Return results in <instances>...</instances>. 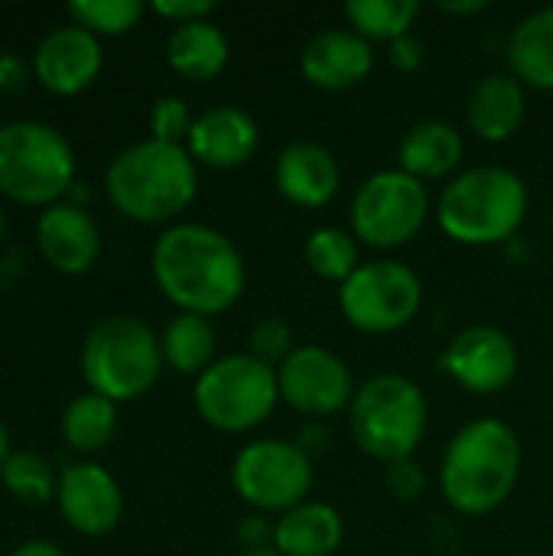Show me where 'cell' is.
I'll list each match as a JSON object with an SVG mask.
<instances>
[{
    "mask_svg": "<svg viewBox=\"0 0 553 556\" xmlns=\"http://www.w3.org/2000/svg\"><path fill=\"white\" fill-rule=\"evenodd\" d=\"M150 267L160 293L179 306V313L209 319L231 309L248 280L238 244L202 222L169 225L153 244Z\"/></svg>",
    "mask_w": 553,
    "mask_h": 556,
    "instance_id": "1",
    "label": "cell"
},
{
    "mask_svg": "<svg viewBox=\"0 0 553 556\" xmlns=\"http://www.w3.org/2000/svg\"><path fill=\"white\" fill-rule=\"evenodd\" d=\"M150 10L169 20L173 26H183V23L209 20L215 13V0H153Z\"/></svg>",
    "mask_w": 553,
    "mask_h": 556,
    "instance_id": "33",
    "label": "cell"
},
{
    "mask_svg": "<svg viewBox=\"0 0 553 556\" xmlns=\"http://www.w3.org/2000/svg\"><path fill=\"white\" fill-rule=\"evenodd\" d=\"M163 371L160 336L137 316L101 319L81 345V375L91 394L114 404L140 401Z\"/></svg>",
    "mask_w": 553,
    "mask_h": 556,
    "instance_id": "6",
    "label": "cell"
},
{
    "mask_svg": "<svg viewBox=\"0 0 553 556\" xmlns=\"http://www.w3.org/2000/svg\"><path fill=\"white\" fill-rule=\"evenodd\" d=\"M75 182V150L42 121L0 127V195L20 205H55Z\"/></svg>",
    "mask_w": 553,
    "mask_h": 556,
    "instance_id": "7",
    "label": "cell"
},
{
    "mask_svg": "<svg viewBox=\"0 0 553 556\" xmlns=\"http://www.w3.org/2000/svg\"><path fill=\"white\" fill-rule=\"evenodd\" d=\"M427 397L407 375H375L359 384L349 404V433L352 443L375 463L411 459L427 433Z\"/></svg>",
    "mask_w": 553,
    "mask_h": 556,
    "instance_id": "5",
    "label": "cell"
},
{
    "mask_svg": "<svg viewBox=\"0 0 553 556\" xmlns=\"http://www.w3.org/2000/svg\"><path fill=\"white\" fill-rule=\"evenodd\" d=\"M385 485L394 498L401 502H411L414 495H420L424 489V472L411 463V459H401V463H391L385 469Z\"/></svg>",
    "mask_w": 553,
    "mask_h": 556,
    "instance_id": "34",
    "label": "cell"
},
{
    "mask_svg": "<svg viewBox=\"0 0 553 556\" xmlns=\"http://www.w3.org/2000/svg\"><path fill=\"white\" fill-rule=\"evenodd\" d=\"M160 349H163V365H169L179 375L199 378L209 365H215L218 336L209 316L179 313L166 323L160 336Z\"/></svg>",
    "mask_w": 553,
    "mask_h": 556,
    "instance_id": "25",
    "label": "cell"
},
{
    "mask_svg": "<svg viewBox=\"0 0 553 556\" xmlns=\"http://www.w3.org/2000/svg\"><path fill=\"white\" fill-rule=\"evenodd\" d=\"M36 248L52 270L78 277L95 267L101 254V231L81 205L55 202L36 218Z\"/></svg>",
    "mask_w": 553,
    "mask_h": 556,
    "instance_id": "19",
    "label": "cell"
},
{
    "mask_svg": "<svg viewBox=\"0 0 553 556\" xmlns=\"http://www.w3.org/2000/svg\"><path fill=\"white\" fill-rule=\"evenodd\" d=\"M424 306V280L404 261H368L339 287V309L359 332L388 336L414 323Z\"/></svg>",
    "mask_w": 553,
    "mask_h": 556,
    "instance_id": "11",
    "label": "cell"
},
{
    "mask_svg": "<svg viewBox=\"0 0 553 556\" xmlns=\"http://www.w3.org/2000/svg\"><path fill=\"white\" fill-rule=\"evenodd\" d=\"M33 75V65H26L13 52H0V91H23Z\"/></svg>",
    "mask_w": 553,
    "mask_h": 556,
    "instance_id": "36",
    "label": "cell"
},
{
    "mask_svg": "<svg viewBox=\"0 0 553 556\" xmlns=\"http://www.w3.org/2000/svg\"><path fill=\"white\" fill-rule=\"evenodd\" d=\"M3 235H7V215H3V208H0V241H3Z\"/></svg>",
    "mask_w": 553,
    "mask_h": 556,
    "instance_id": "41",
    "label": "cell"
},
{
    "mask_svg": "<svg viewBox=\"0 0 553 556\" xmlns=\"http://www.w3.org/2000/svg\"><path fill=\"white\" fill-rule=\"evenodd\" d=\"M55 505H59L62 521L72 531L85 534V538L111 534L121 525V515H124L121 485L98 463H75V466H68L59 476Z\"/></svg>",
    "mask_w": 553,
    "mask_h": 556,
    "instance_id": "14",
    "label": "cell"
},
{
    "mask_svg": "<svg viewBox=\"0 0 553 556\" xmlns=\"http://www.w3.org/2000/svg\"><path fill=\"white\" fill-rule=\"evenodd\" d=\"M447 375L473 394L505 391L521 368L515 339L499 326H469L443 352Z\"/></svg>",
    "mask_w": 553,
    "mask_h": 556,
    "instance_id": "13",
    "label": "cell"
},
{
    "mask_svg": "<svg viewBox=\"0 0 553 556\" xmlns=\"http://www.w3.org/2000/svg\"><path fill=\"white\" fill-rule=\"evenodd\" d=\"M508 65L525 88H553V7L528 13L508 36Z\"/></svg>",
    "mask_w": 553,
    "mask_h": 556,
    "instance_id": "24",
    "label": "cell"
},
{
    "mask_svg": "<svg viewBox=\"0 0 553 556\" xmlns=\"http://www.w3.org/2000/svg\"><path fill=\"white\" fill-rule=\"evenodd\" d=\"M241 556H284V554H277L274 547H261V551H244Z\"/></svg>",
    "mask_w": 553,
    "mask_h": 556,
    "instance_id": "40",
    "label": "cell"
},
{
    "mask_svg": "<svg viewBox=\"0 0 553 556\" xmlns=\"http://www.w3.org/2000/svg\"><path fill=\"white\" fill-rule=\"evenodd\" d=\"M440 13H453V16H473L489 10V0H437Z\"/></svg>",
    "mask_w": 553,
    "mask_h": 556,
    "instance_id": "37",
    "label": "cell"
},
{
    "mask_svg": "<svg viewBox=\"0 0 553 556\" xmlns=\"http://www.w3.org/2000/svg\"><path fill=\"white\" fill-rule=\"evenodd\" d=\"M59 430H62V440L72 450H78V453H98L117 433V404L108 401V397H101V394H91V391L88 394H78L62 410Z\"/></svg>",
    "mask_w": 553,
    "mask_h": 556,
    "instance_id": "26",
    "label": "cell"
},
{
    "mask_svg": "<svg viewBox=\"0 0 553 556\" xmlns=\"http://www.w3.org/2000/svg\"><path fill=\"white\" fill-rule=\"evenodd\" d=\"M528 186L515 169L486 163L447 182L437 199V222L447 238L489 248L518 235L528 218Z\"/></svg>",
    "mask_w": 553,
    "mask_h": 556,
    "instance_id": "4",
    "label": "cell"
},
{
    "mask_svg": "<svg viewBox=\"0 0 553 556\" xmlns=\"http://www.w3.org/2000/svg\"><path fill=\"white\" fill-rule=\"evenodd\" d=\"M463 134L456 124L443 117H424L404 130L398 140V169L411 173L414 179H443L463 160Z\"/></svg>",
    "mask_w": 553,
    "mask_h": 556,
    "instance_id": "21",
    "label": "cell"
},
{
    "mask_svg": "<svg viewBox=\"0 0 553 556\" xmlns=\"http://www.w3.org/2000/svg\"><path fill=\"white\" fill-rule=\"evenodd\" d=\"M33 78L62 98L81 94L101 72L104 52L101 39L81 26H55L33 49Z\"/></svg>",
    "mask_w": 553,
    "mask_h": 556,
    "instance_id": "15",
    "label": "cell"
},
{
    "mask_svg": "<svg viewBox=\"0 0 553 556\" xmlns=\"http://www.w3.org/2000/svg\"><path fill=\"white\" fill-rule=\"evenodd\" d=\"M271 541L284 556H332L345 541V521L332 505L310 498L274 521Z\"/></svg>",
    "mask_w": 553,
    "mask_h": 556,
    "instance_id": "22",
    "label": "cell"
},
{
    "mask_svg": "<svg viewBox=\"0 0 553 556\" xmlns=\"http://www.w3.org/2000/svg\"><path fill=\"white\" fill-rule=\"evenodd\" d=\"M525 114L528 91L512 72H486L466 98V121L473 134L492 143L515 137L525 124Z\"/></svg>",
    "mask_w": 553,
    "mask_h": 556,
    "instance_id": "20",
    "label": "cell"
},
{
    "mask_svg": "<svg viewBox=\"0 0 553 556\" xmlns=\"http://www.w3.org/2000/svg\"><path fill=\"white\" fill-rule=\"evenodd\" d=\"M274 186L297 208H323L342 186V166L326 143L290 140L274 160Z\"/></svg>",
    "mask_w": 553,
    "mask_h": 556,
    "instance_id": "17",
    "label": "cell"
},
{
    "mask_svg": "<svg viewBox=\"0 0 553 556\" xmlns=\"http://www.w3.org/2000/svg\"><path fill=\"white\" fill-rule=\"evenodd\" d=\"M10 556H65V554H62V547H55L52 541H26V544H20V547H16Z\"/></svg>",
    "mask_w": 553,
    "mask_h": 556,
    "instance_id": "38",
    "label": "cell"
},
{
    "mask_svg": "<svg viewBox=\"0 0 553 556\" xmlns=\"http://www.w3.org/2000/svg\"><path fill=\"white\" fill-rule=\"evenodd\" d=\"M192 111L179 94H160L150 108V134L163 143H183L192 130Z\"/></svg>",
    "mask_w": 553,
    "mask_h": 556,
    "instance_id": "31",
    "label": "cell"
},
{
    "mask_svg": "<svg viewBox=\"0 0 553 556\" xmlns=\"http://www.w3.org/2000/svg\"><path fill=\"white\" fill-rule=\"evenodd\" d=\"M342 13L349 20V29H355L368 42H394L414 33L420 0H349Z\"/></svg>",
    "mask_w": 553,
    "mask_h": 556,
    "instance_id": "27",
    "label": "cell"
},
{
    "mask_svg": "<svg viewBox=\"0 0 553 556\" xmlns=\"http://www.w3.org/2000/svg\"><path fill=\"white\" fill-rule=\"evenodd\" d=\"M280 401L277 368L251 352L225 355L209 365L192 388L199 417L222 433H244L261 427Z\"/></svg>",
    "mask_w": 553,
    "mask_h": 556,
    "instance_id": "8",
    "label": "cell"
},
{
    "mask_svg": "<svg viewBox=\"0 0 553 556\" xmlns=\"http://www.w3.org/2000/svg\"><path fill=\"white\" fill-rule=\"evenodd\" d=\"M424 59H427V46H424V39L414 36V33H407V36L388 42V62H391V68H398V72H404V75L417 72V68L424 65Z\"/></svg>",
    "mask_w": 553,
    "mask_h": 556,
    "instance_id": "35",
    "label": "cell"
},
{
    "mask_svg": "<svg viewBox=\"0 0 553 556\" xmlns=\"http://www.w3.org/2000/svg\"><path fill=\"white\" fill-rule=\"evenodd\" d=\"M521 440L499 417H476L456 430L440 459V492L466 518L499 511L521 479Z\"/></svg>",
    "mask_w": 553,
    "mask_h": 556,
    "instance_id": "2",
    "label": "cell"
},
{
    "mask_svg": "<svg viewBox=\"0 0 553 556\" xmlns=\"http://www.w3.org/2000/svg\"><path fill=\"white\" fill-rule=\"evenodd\" d=\"M231 59V46L222 26L212 20H196L173 26L166 39V62L186 81H209L225 72Z\"/></svg>",
    "mask_w": 553,
    "mask_h": 556,
    "instance_id": "23",
    "label": "cell"
},
{
    "mask_svg": "<svg viewBox=\"0 0 553 556\" xmlns=\"http://www.w3.org/2000/svg\"><path fill=\"white\" fill-rule=\"evenodd\" d=\"M375 68V49L349 26H326L300 49V72L323 91H349Z\"/></svg>",
    "mask_w": 553,
    "mask_h": 556,
    "instance_id": "16",
    "label": "cell"
},
{
    "mask_svg": "<svg viewBox=\"0 0 553 556\" xmlns=\"http://www.w3.org/2000/svg\"><path fill=\"white\" fill-rule=\"evenodd\" d=\"M199 163L183 143L137 140L104 169L108 202L130 222L163 225L179 218L199 192Z\"/></svg>",
    "mask_w": 553,
    "mask_h": 556,
    "instance_id": "3",
    "label": "cell"
},
{
    "mask_svg": "<svg viewBox=\"0 0 553 556\" xmlns=\"http://www.w3.org/2000/svg\"><path fill=\"white\" fill-rule=\"evenodd\" d=\"M430 215V195L420 179L404 169L372 173L352 195V235L378 251L401 248L420 235Z\"/></svg>",
    "mask_w": 553,
    "mask_h": 556,
    "instance_id": "9",
    "label": "cell"
},
{
    "mask_svg": "<svg viewBox=\"0 0 553 556\" xmlns=\"http://www.w3.org/2000/svg\"><path fill=\"white\" fill-rule=\"evenodd\" d=\"M7 456H10V433H7V427L0 424V466L7 463Z\"/></svg>",
    "mask_w": 553,
    "mask_h": 556,
    "instance_id": "39",
    "label": "cell"
},
{
    "mask_svg": "<svg viewBox=\"0 0 553 556\" xmlns=\"http://www.w3.org/2000/svg\"><path fill=\"white\" fill-rule=\"evenodd\" d=\"M0 482L16 502L26 505H49L55 502V489H59L52 466L29 450H16L7 456V463L0 466Z\"/></svg>",
    "mask_w": 553,
    "mask_h": 556,
    "instance_id": "29",
    "label": "cell"
},
{
    "mask_svg": "<svg viewBox=\"0 0 553 556\" xmlns=\"http://www.w3.org/2000/svg\"><path fill=\"white\" fill-rule=\"evenodd\" d=\"M303 261L306 267L329 283H345L359 267V238L339 225H319L303 241Z\"/></svg>",
    "mask_w": 553,
    "mask_h": 556,
    "instance_id": "28",
    "label": "cell"
},
{
    "mask_svg": "<svg viewBox=\"0 0 553 556\" xmlns=\"http://www.w3.org/2000/svg\"><path fill=\"white\" fill-rule=\"evenodd\" d=\"M261 147V127L254 114L238 104H215L196 114L192 130L186 137V150L196 163L212 169L244 166Z\"/></svg>",
    "mask_w": 553,
    "mask_h": 556,
    "instance_id": "18",
    "label": "cell"
},
{
    "mask_svg": "<svg viewBox=\"0 0 553 556\" xmlns=\"http://www.w3.org/2000/svg\"><path fill=\"white\" fill-rule=\"evenodd\" d=\"M277 388L287 407L313 420L349 410L359 391L345 358L323 345H297L277 365Z\"/></svg>",
    "mask_w": 553,
    "mask_h": 556,
    "instance_id": "12",
    "label": "cell"
},
{
    "mask_svg": "<svg viewBox=\"0 0 553 556\" xmlns=\"http://www.w3.org/2000/svg\"><path fill=\"white\" fill-rule=\"evenodd\" d=\"M143 3L140 0H75L65 7L68 20L81 29H88L91 36H121L130 33L140 16H143Z\"/></svg>",
    "mask_w": 553,
    "mask_h": 556,
    "instance_id": "30",
    "label": "cell"
},
{
    "mask_svg": "<svg viewBox=\"0 0 553 556\" xmlns=\"http://www.w3.org/2000/svg\"><path fill=\"white\" fill-rule=\"evenodd\" d=\"M316 482L313 456L290 440L264 437L238 450L231 463V485L241 502L257 511L284 515L310 502Z\"/></svg>",
    "mask_w": 553,
    "mask_h": 556,
    "instance_id": "10",
    "label": "cell"
},
{
    "mask_svg": "<svg viewBox=\"0 0 553 556\" xmlns=\"http://www.w3.org/2000/svg\"><path fill=\"white\" fill-rule=\"evenodd\" d=\"M293 349H297L293 345V329H290L287 319L264 316V319L254 323V329H251V355H257L261 362L277 368Z\"/></svg>",
    "mask_w": 553,
    "mask_h": 556,
    "instance_id": "32",
    "label": "cell"
}]
</instances>
